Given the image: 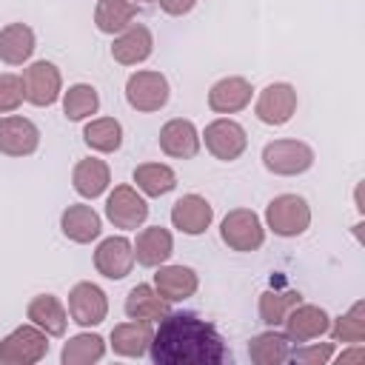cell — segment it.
<instances>
[{
  "label": "cell",
  "instance_id": "obj_29",
  "mask_svg": "<svg viewBox=\"0 0 365 365\" xmlns=\"http://www.w3.org/2000/svg\"><path fill=\"white\" fill-rule=\"evenodd\" d=\"M83 140L97 154H114L123 145V123L117 117H91L83 128Z\"/></svg>",
  "mask_w": 365,
  "mask_h": 365
},
{
  "label": "cell",
  "instance_id": "obj_25",
  "mask_svg": "<svg viewBox=\"0 0 365 365\" xmlns=\"http://www.w3.org/2000/svg\"><path fill=\"white\" fill-rule=\"evenodd\" d=\"M291 351H294V339L285 331H277V328H268V331L248 339V356H251L254 365L291 362Z\"/></svg>",
  "mask_w": 365,
  "mask_h": 365
},
{
  "label": "cell",
  "instance_id": "obj_26",
  "mask_svg": "<svg viewBox=\"0 0 365 365\" xmlns=\"http://www.w3.org/2000/svg\"><path fill=\"white\" fill-rule=\"evenodd\" d=\"M34 48H37V37L29 23H9L0 29V60L6 66H26Z\"/></svg>",
  "mask_w": 365,
  "mask_h": 365
},
{
  "label": "cell",
  "instance_id": "obj_27",
  "mask_svg": "<svg viewBox=\"0 0 365 365\" xmlns=\"http://www.w3.org/2000/svg\"><path fill=\"white\" fill-rule=\"evenodd\" d=\"M125 317L128 319H148V322H160L168 311H171V302L165 297H160V291L148 282H140L128 291L125 297Z\"/></svg>",
  "mask_w": 365,
  "mask_h": 365
},
{
  "label": "cell",
  "instance_id": "obj_37",
  "mask_svg": "<svg viewBox=\"0 0 365 365\" xmlns=\"http://www.w3.org/2000/svg\"><path fill=\"white\" fill-rule=\"evenodd\" d=\"M157 3H160V9H163L168 17H185V14H191L194 6H197V0H157Z\"/></svg>",
  "mask_w": 365,
  "mask_h": 365
},
{
  "label": "cell",
  "instance_id": "obj_7",
  "mask_svg": "<svg viewBox=\"0 0 365 365\" xmlns=\"http://www.w3.org/2000/svg\"><path fill=\"white\" fill-rule=\"evenodd\" d=\"M23 91L26 103L37 108H48L63 97V74L51 60H34L23 68Z\"/></svg>",
  "mask_w": 365,
  "mask_h": 365
},
{
  "label": "cell",
  "instance_id": "obj_28",
  "mask_svg": "<svg viewBox=\"0 0 365 365\" xmlns=\"http://www.w3.org/2000/svg\"><path fill=\"white\" fill-rule=\"evenodd\" d=\"M137 3L134 0H97L94 6V26L100 34H120L137 20Z\"/></svg>",
  "mask_w": 365,
  "mask_h": 365
},
{
  "label": "cell",
  "instance_id": "obj_36",
  "mask_svg": "<svg viewBox=\"0 0 365 365\" xmlns=\"http://www.w3.org/2000/svg\"><path fill=\"white\" fill-rule=\"evenodd\" d=\"M336 354L334 342H302V348L291 351V362H305V365H325Z\"/></svg>",
  "mask_w": 365,
  "mask_h": 365
},
{
  "label": "cell",
  "instance_id": "obj_1",
  "mask_svg": "<svg viewBox=\"0 0 365 365\" xmlns=\"http://www.w3.org/2000/svg\"><path fill=\"white\" fill-rule=\"evenodd\" d=\"M148 356L154 365H222L231 351L211 322L188 311H168L154 328Z\"/></svg>",
  "mask_w": 365,
  "mask_h": 365
},
{
  "label": "cell",
  "instance_id": "obj_18",
  "mask_svg": "<svg viewBox=\"0 0 365 365\" xmlns=\"http://www.w3.org/2000/svg\"><path fill=\"white\" fill-rule=\"evenodd\" d=\"M160 297H165L168 302H182V299H191L200 288V277L191 265H157V274H154V282H151Z\"/></svg>",
  "mask_w": 365,
  "mask_h": 365
},
{
  "label": "cell",
  "instance_id": "obj_19",
  "mask_svg": "<svg viewBox=\"0 0 365 365\" xmlns=\"http://www.w3.org/2000/svg\"><path fill=\"white\" fill-rule=\"evenodd\" d=\"M151 336H154V322L148 319H128V322H120L111 328V351L117 356H125V359H140L148 354V345H151Z\"/></svg>",
  "mask_w": 365,
  "mask_h": 365
},
{
  "label": "cell",
  "instance_id": "obj_5",
  "mask_svg": "<svg viewBox=\"0 0 365 365\" xmlns=\"http://www.w3.org/2000/svg\"><path fill=\"white\" fill-rule=\"evenodd\" d=\"M262 165L274 177H299L314 165V148L302 140H271L262 145Z\"/></svg>",
  "mask_w": 365,
  "mask_h": 365
},
{
  "label": "cell",
  "instance_id": "obj_10",
  "mask_svg": "<svg viewBox=\"0 0 365 365\" xmlns=\"http://www.w3.org/2000/svg\"><path fill=\"white\" fill-rule=\"evenodd\" d=\"M297 88L291 83H268L254 103V114L265 125H285L297 114Z\"/></svg>",
  "mask_w": 365,
  "mask_h": 365
},
{
  "label": "cell",
  "instance_id": "obj_11",
  "mask_svg": "<svg viewBox=\"0 0 365 365\" xmlns=\"http://www.w3.org/2000/svg\"><path fill=\"white\" fill-rule=\"evenodd\" d=\"M108 317V297L94 282H77L68 291V319L80 328H94Z\"/></svg>",
  "mask_w": 365,
  "mask_h": 365
},
{
  "label": "cell",
  "instance_id": "obj_34",
  "mask_svg": "<svg viewBox=\"0 0 365 365\" xmlns=\"http://www.w3.org/2000/svg\"><path fill=\"white\" fill-rule=\"evenodd\" d=\"M331 336L334 342H342V345H356V342H365V302L356 299L345 314H339L336 319H331Z\"/></svg>",
  "mask_w": 365,
  "mask_h": 365
},
{
  "label": "cell",
  "instance_id": "obj_14",
  "mask_svg": "<svg viewBox=\"0 0 365 365\" xmlns=\"http://www.w3.org/2000/svg\"><path fill=\"white\" fill-rule=\"evenodd\" d=\"M214 222V205L200 194H182L171 205V225L185 237H200Z\"/></svg>",
  "mask_w": 365,
  "mask_h": 365
},
{
  "label": "cell",
  "instance_id": "obj_13",
  "mask_svg": "<svg viewBox=\"0 0 365 365\" xmlns=\"http://www.w3.org/2000/svg\"><path fill=\"white\" fill-rule=\"evenodd\" d=\"M40 148V128L20 114L0 117V154L6 157H31Z\"/></svg>",
  "mask_w": 365,
  "mask_h": 365
},
{
  "label": "cell",
  "instance_id": "obj_15",
  "mask_svg": "<svg viewBox=\"0 0 365 365\" xmlns=\"http://www.w3.org/2000/svg\"><path fill=\"white\" fill-rule=\"evenodd\" d=\"M157 143H160V151L168 154V157H174V160H194L200 154V145H202L197 125L191 120H185V117L168 120L160 128Z\"/></svg>",
  "mask_w": 365,
  "mask_h": 365
},
{
  "label": "cell",
  "instance_id": "obj_30",
  "mask_svg": "<svg viewBox=\"0 0 365 365\" xmlns=\"http://www.w3.org/2000/svg\"><path fill=\"white\" fill-rule=\"evenodd\" d=\"M134 182L143 197H165L177 188V174L165 163H143L134 168Z\"/></svg>",
  "mask_w": 365,
  "mask_h": 365
},
{
  "label": "cell",
  "instance_id": "obj_6",
  "mask_svg": "<svg viewBox=\"0 0 365 365\" xmlns=\"http://www.w3.org/2000/svg\"><path fill=\"white\" fill-rule=\"evenodd\" d=\"M220 237L231 251L248 254V251H259L265 242V225L259 220L257 211L251 208H234L222 217L220 222Z\"/></svg>",
  "mask_w": 365,
  "mask_h": 365
},
{
  "label": "cell",
  "instance_id": "obj_4",
  "mask_svg": "<svg viewBox=\"0 0 365 365\" xmlns=\"http://www.w3.org/2000/svg\"><path fill=\"white\" fill-rule=\"evenodd\" d=\"M168 97H171V86H168V77L163 71L137 68L125 80V103L140 114H151V111L165 108Z\"/></svg>",
  "mask_w": 365,
  "mask_h": 365
},
{
  "label": "cell",
  "instance_id": "obj_20",
  "mask_svg": "<svg viewBox=\"0 0 365 365\" xmlns=\"http://www.w3.org/2000/svg\"><path fill=\"white\" fill-rule=\"evenodd\" d=\"M111 185V168L106 160L100 157H83L74 163L71 168V188L83 197V200H97L108 191Z\"/></svg>",
  "mask_w": 365,
  "mask_h": 365
},
{
  "label": "cell",
  "instance_id": "obj_39",
  "mask_svg": "<svg viewBox=\"0 0 365 365\" xmlns=\"http://www.w3.org/2000/svg\"><path fill=\"white\" fill-rule=\"evenodd\" d=\"M134 3H151V0H134Z\"/></svg>",
  "mask_w": 365,
  "mask_h": 365
},
{
  "label": "cell",
  "instance_id": "obj_2",
  "mask_svg": "<svg viewBox=\"0 0 365 365\" xmlns=\"http://www.w3.org/2000/svg\"><path fill=\"white\" fill-rule=\"evenodd\" d=\"M265 225L282 240L302 237L311 225V205L299 194H277L265 205Z\"/></svg>",
  "mask_w": 365,
  "mask_h": 365
},
{
  "label": "cell",
  "instance_id": "obj_23",
  "mask_svg": "<svg viewBox=\"0 0 365 365\" xmlns=\"http://www.w3.org/2000/svg\"><path fill=\"white\" fill-rule=\"evenodd\" d=\"M254 88L245 77H222L208 88V108L214 114H237L251 106Z\"/></svg>",
  "mask_w": 365,
  "mask_h": 365
},
{
  "label": "cell",
  "instance_id": "obj_32",
  "mask_svg": "<svg viewBox=\"0 0 365 365\" xmlns=\"http://www.w3.org/2000/svg\"><path fill=\"white\" fill-rule=\"evenodd\" d=\"M60 100H63V114H66V120H71V123L88 120V117H94V114L100 111V94H97V88L88 86V83H74V86H68Z\"/></svg>",
  "mask_w": 365,
  "mask_h": 365
},
{
  "label": "cell",
  "instance_id": "obj_33",
  "mask_svg": "<svg viewBox=\"0 0 365 365\" xmlns=\"http://www.w3.org/2000/svg\"><path fill=\"white\" fill-rule=\"evenodd\" d=\"M302 302V294L299 291H277V288H268L259 294V319L268 325V328H279L288 317V311Z\"/></svg>",
  "mask_w": 365,
  "mask_h": 365
},
{
  "label": "cell",
  "instance_id": "obj_17",
  "mask_svg": "<svg viewBox=\"0 0 365 365\" xmlns=\"http://www.w3.org/2000/svg\"><path fill=\"white\" fill-rule=\"evenodd\" d=\"M285 334L294 342H308V339H319L322 334H328L331 328V317L325 308L311 305V302H297L288 317H285Z\"/></svg>",
  "mask_w": 365,
  "mask_h": 365
},
{
  "label": "cell",
  "instance_id": "obj_24",
  "mask_svg": "<svg viewBox=\"0 0 365 365\" xmlns=\"http://www.w3.org/2000/svg\"><path fill=\"white\" fill-rule=\"evenodd\" d=\"M26 319L34 322L48 336H63L68 328V308L54 294H37L26 305Z\"/></svg>",
  "mask_w": 365,
  "mask_h": 365
},
{
  "label": "cell",
  "instance_id": "obj_3",
  "mask_svg": "<svg viewBox=\"0 0 365 365\" xmlns=\"http://www.w3.org/2000/svg\"><path fill=\"white\" fill-rule=\"evenodd\" d=\"M48 354V334L34 322L17 325L0 339V365H37Z\"/></svg>",
  "mask_w": 365,
  "mask_h": 365
},
{
  "label": "cell",
  "instance_id": "obj_31",
  "mask_svg": "<svg viewBox=\"0 0 365 365\" xmlns=\"http://www.w3.org/2000/svg\"><path fill=\"white\" fill-rule=\"evenodd\" d=\"M103 356H106V339L91 331L68 336V342L60 351L63 365H91V362H100Z\"/></svg>",
  "mask_w": 365,
  "mask_h": 365
},
{
  "label": "cell",
  "instance_id": "obj_9",
  "mask_svg": "<svg viewBox=\"0 0 365 365\" xmlns=\"http://www.w3.org/2000/svg\"><path fill=\"white\" fill-rule=\"evenodd\" d=\"M106 217L114 228L137 231L148 220V202L134 185H114L106 200Z\"/></svg>",
  "mask_w": 365,
  "mask_h": 365
},
{
  "label": "cell",
  "instance_id": "obj_12",
  "mask_svg": "<svg viewBox=\"0 0 365 365\" xmlns=\"http://www.w3.org/2000/svg\"><path fill=\"white\" fill-rule=\"evenodd\" d=\"M94 268L106 279H125L134 268V245L128 237H106L94 248Z\"/></svg>",
  "mask_w": 365,
  "mask_h": 365
},
{
  "label": "cell",
  "instance_id": "obj_21",
  "mask_svg": "<svg viewBox=\"0 0 365 365\" xmlns=\"http://www.w3.org/2000/svg\"><path fill=\"white\" fill-rule=\"evenodd\" d=\"M60 228H63V237L77 242V245H88L94 240H100L103 234V220L100 214L86 205V202H74L68 205L63 214H60Z\"/></svg>",
  "mask_w": 365,
  "mask_h": 365
},
{
  "label": "cell",
  "instance_id": "obj_22",
  "mask_svg": "<svg viewBox=\"0 0 365 365\" xmlns=\"http://www.w3.org/2000/svg\"><path fill=\"white\" fill-rule=\"evenodd\" d=\"M131 245H134V262H140L143 268H157V265L168 262L174 254V237L163 225L143 228Z\"/></svg>",
  "mask_w": 365,
  "mask_h": 365
},
{
  "label": "cell",
  "instance_id": "obj_35",
  "mask_svg": "<svg viewBox=\"0 0 365 365\" xmlns=\"http://www.w3.org/2000/svg\"><path fill=\"white\" fill-rule=\"evenodd\" d=\"M26 100V91H23V77L20 74H11V71H3L0 74V114H11L23 106Z\"/></svg>",
  "mask_w": 365,
  "mask_h": 365
},
{
  "label": "cell",
  "instance_id": "obj_16",
  "mask_svg": "<svg viewBox=\"0 0 365 365\" xmlns=\"http://www.w3.org/2000/svg\"><path fill=\"white\" fill-rule=\"evenodd\" d=\"M154 51V34L145 23H131L120 34H114L111 43V57L120 66H140L151 57Z\"/></svg>",
  "mask_w": 365,
  "mask_h": 365
},
{
  "label": "cell",
  "instance_id": "obj_8",
  "mask_svg": "<svg viewBox=\"0 0 365 365\" xmlns=\"http://www.w3.org/2000/svg\"><path fill=\"white\" fill-rule=\"evenodd\" d=\"M200 140L205 143V151L214 157V160H222V163H234L245 154L248 148V134L245 128L231 120V117H217L205 125V131L200 134Z\"/></svg>",
  "mask_w": 365,
  "mask_h": 365
},
{
  "label": "cell",
  "instance_id": "obj_38",
  "mask_svg": "<svg viewBox=\"0 0 365 365\" xmlns=\"http://www.w3.org/2000/svg\"><path fill=\"white\" fill-rule=\"evenodd\" d=\"M334 356H336V354H334ZM336 359H339V362H365V345L356 342L351 351H342Z\"/></svg>",
  "mask_w": 365,
  "mask_h": 365
}]
</instances>
